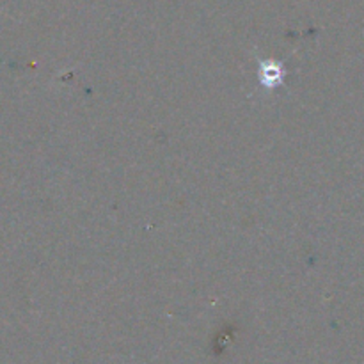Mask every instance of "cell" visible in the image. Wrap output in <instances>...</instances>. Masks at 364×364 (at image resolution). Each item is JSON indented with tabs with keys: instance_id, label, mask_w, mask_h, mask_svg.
Returning a JSON list of instances; mask_svg holds the SVG:
<instances>
[{
	"instance_id": "6da1fadb",
	"label": "cell",
	"mask_w": 364,
	"mask_h": 364,
	"mask_svg": "<svg viewBox=\"0 0 364 364\" xmlns=\"http://www.w3.org/2000/svg\"><path fill=\"white\" fill-rule=\"evenodd\" d=\"M258 60V82L265 91H276L283 87L287 80L288 70L283 60L272 57H256Z\"/></svg>"
}]
</instances>
